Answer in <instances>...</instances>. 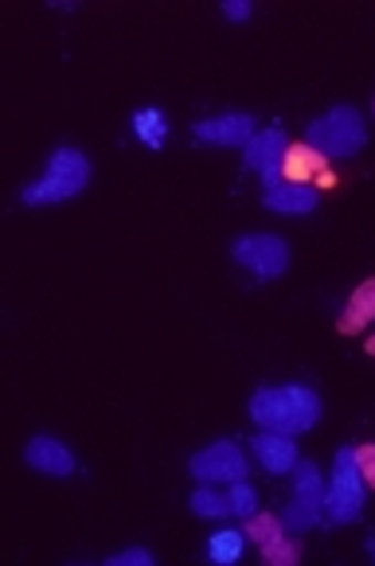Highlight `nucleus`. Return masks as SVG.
Returning a JSON list of instances; mask_svg holds the SVG:
<instances>
[{"label":"nucleus","mask_w":375,"mask_h":566,"mask_svg":"<svg viewBox=\"0 0 375 566\" xmlns=\"http://www.w3.org/2000/svg\"><path fill=\"white\" fill-rule=\"evenodd\" d=\"M293 496L290 509L282 512L290 532H309V527L325 524V476L313 461H298L293 465Z\"/></svg>","instance_id":"nucleus-5"},{"label":"nucleus","mask_w":375,"mask_h":566,"mask_svg":"<svg viewBox=\"0 0 375 566\" xmlns=\"http://www.w3.org/2000/svg\"><path fill=\"white\" fill-rule=\"evenodd\" d=\"M188 473L200 484H235L247 481V458L235 442H211L188 458Z\"/></svg>","instance_id":"nucleus-7"},{"label":"nucleus","mask_w":375,"mask_h":566,"mask_svg":"<svg viewBox=\"0 0 375 566\" xmlns=\"http://www.w3.org/2000/svg\"><path fill=\"white\" fill-rule=\"evenodd\" d=\"M192 134L200 137V142H208V145H223V149H235V145H242V149H247V142L254 137V117H250V114L204 117V122L192 125Z\"/></svg>","instance_id":"nucleus-10"},{"label":"nucleus","mask_w":375,"mask_h":566,"mask_svg":"<svg viewBox=\"0 0 375 566\" xmlns=\"http://www.w3.org/2000/svg\"><path fill=\"white\" fill-rule=\"evenodd\" d=\"M262 555H267L270 563H278V566H293L301 558V547H298V543L285 539V535H278V539L262 543Z\"/></svg>","instance_id":"nucleus-20"},{"label":"nucleus","mask_w":375,"mask_h":566,"mask_svg":"<svg viewBox=\"0 0 375 566\" xmlns=\"http://www.w3.org/2000/svg\"><path fill=\"white\" fill-rule=\"evenodd\" d=\"M372 321H375V277H367V282H360L356 290H352L336 328H341L344 336H356V333H364Z\"/></svg>","instance_id":"nucleus-14"},{"label":"nucleus","mask_w":375,"mask_h":566,"mask_svg":"<svg viewBox=\"0 0 375 566\" xmlns=\"http://www.w3.org/2000/svg\"><path fill=\"white\" fill-rule=\"evenodd\" d=\"M106 566H153V555L142 547H129V551H117V555L106 558Z\"/></svg>","instance_id":"nucleus-22"},{"label":"nucleus","mask_w":375,"mask_h":566,"mask_svg":"<svg viewBox=\"0 0 375 566\" xmlns=\"http://www.w3.org/2000/svg\"><path fill=\"white\" fill-rule=\"evenodd\" d=\"M356 465H360V476H364L367 489H375V442L356 446Z\"/></svg>","instance_id":"nucleus-21"},{"label":"nucleus","mask_w":375,"mask_h":566,"mask_svg":"<svg viewBox=\"0 0 375 566\" xmlns=\"http://www.w3.org/2000/svg\"><path fill=\"white\" fill-rule=\"evenodd\" d=\"M242 547H247V532H235V527H223L208 539V558L211 563H239Z\"/></svg>","instance_id":"nucleus-16"},{"label":"nucleus","mask_w":375,"mask_h":566,"mask_svg":"<svg viewBox=\"0 0 375 566\" xmlns=\"http://www.w3.org/2000/svg\"><path fill=\"white\" fill-rule=\"evenodd\" d=\"M223 17L227 20H247L250 17V0H223Z\"/></svg>","instance_id":"nucleus-23"},{"label":"nucleus","mask_w":375,"mask_h":566,"mask_svg":"<svg viewBox=\"0 0 375 566\" xmlns=\"http://www.w3.org/2000/svg\"><path fill=\"white\" fill-rule=\"evenodd\" d=\"M250 418L262 426V430L274 433H298L313 430L321 418V395L305 384H290V387H259L250 395Z\"/></svg>","instance_id":"nucleus-1"},{"label":"nucleus","mask_w":375,"mask_h":566,"mask_svg":"<svg viewBox=\"0 0 375 566\" xmlns=\"http://www.w3.org/2000/svg\"><path fill=\"white\" fill-rule=\"evenodd\" d=\"M367 356H375V336H372V340H367Z\"/></svg>","instance_id":"nucleus-24"},{"label":"nucleus","mask_w":375,"mask_h":566,"mask_svg":"<svg viewBox=\"0 0 375 566\" xmlns=\"http://www.w3.org/2000/svg\"><path fill=\"white\" fill-rule=\"evenodd\" d=\"M231 254L239 266H247L250 274H259L262 282L282 277L290 270V247L278 234H242L231 242Z\"/></svg>","instance_id":"nucleus-6"},{"label":"nucleus","mask_w":375,"mask_h":566,"mask_svg":"<svg viewBox=\"0 0 375 566\" xmlns=\"http://www.w3.org/2000/svg\"><path fill=\"white\" fill-rule=\"evenodd\" d=\"M282 157H285V134L282 129H259V134L247 142V149H242V165L259 176L282 168Z\"/></svg>","instance_id":"nucleus-13"},{"label":"nucleus","mask_w":375,"mask_h":566,"mask_svg":"<svg viewBox=\"0 0 375 566\" xmlns=\"http://www.w3.org/2000/svg\"><path fill=\"white\" fill-rule=\"evenodd\" d=\"M305 142L321 153L325 160H348L367 145V125L356 106H336L321 114L317 122H309Z\"/></svg>","instance_id":"nucleus-3"},{"label":"nucleus","mask_w":375,"mask_h":566,"mask_svg":"<svg viewBox=\"0 0 375 566\" xmlns=\"http://www.w3.org/2000/svg\"><path fill=\"white\" fill-rule=\"evenodd\" d=\"M86 184H91V160L83 157L79 149H55L48 160V172L40 176L35 184H28L24 196L20 200L28 208H48V203H63V200H75L83 192Z\"/></svg>","instance_id":"nucleus-2"},{"label":"nucleus","mask_w":375,"mask_h":566,"mask_svg":"<svg viewBox=\"0 0 375 566\" xmlns=\"http://www.w3.org/2000/svg\"><path fill=\"white\" fill-rule=\"evenodd\" d=\"M247 535H250V543H259V547H262V543L285 535V520L270 516V512H254V516L247 520Z\"/></svg>","instance_id":"nucleus-18"},{"label":"nucleus","mask_w":375,"mask_h":566,"mask_svg":"<svg viewBox=\"0 0 375 566\" xmlns=\"http://www.w3.org/2000/svg\"><path fill=\"white\" fill-rule=\"evenodd\" d=\"M364 476L356 465V446H344L336 450L333 476L325 484V520L329 524H352L364 512Z\"/></svg>","instance_id":"nucleus-4"},{"label":"nucleus","mask_w":375,"mask_h":566,"mask_svg":"<svg viewBox=\"0 0 375 566\" xmlns=\"http://www.w3.org/2000/svg\"><path fill=\"white\" fill-rule=\"evenodd\" d=\"M134 134L142 137V145H149V149H160V145H165V137H168L165 114H160L157 106L137 109V114H134Z\"/></svg>","instance_id":"nucleus-15"},{"label":"nucleus","mask_w":375,"mask_h":566,"mask_svg":"<svg viewBox=\"0 0 375 566\" xmlns=\"http://www.w3.org/2000/svg\"><path fill=\"white\" fill-rule=\"evenodd\" d=\"M262 184H267V196H262V203H267L270 211H282V216H309V211L321 203V196H317V188H313V184L282 180V168H274V172L262 176Z\"/></svg>","instance_id":"nucleus-8"},{"label":"nucleus","mask_w":375,"mask_h":566,"mask_svg":"<svg viewBox=\"0 0 375 566\" xmlns=\"http://www.w3.org/2000/svg\"><path fill=\"white\" fill-rule=\"evenodd\" d=\"M24 461L43 476H71L75 473V453L59 442V438H51V433H35L32 442L24 446Z\"/></svg>","instance_id":"nucleus-11"},{"label":"nucleus","mask_w":375,"mask_h":566,"mask_svg":"<svg viewBox=\"0 0 375 566\" xmlns=\"http://www.w3.org/2000/svg\"><path fill=\"white\" fill-rule=\"evenodd\" d=\"M282 180L290 184H313V188H325L333 184V172H329V160L321 157L317 149L309 142L298 145H285V157H282Z\"/></svg>","instance_id":"nucleus-9"},{"label":"nucleus","mask_w":375,"mask_h":566,"mask_svg":"<svg viewBox=\"0 0 375 566\" xmlns=\"http://www.w3.org/2000/svg\"><path fill=\"white\" fill-rule=\"evenodd\" d=\"M192 512L196 516H204V520H223V516H231V500L223 496L219 489H211V484H200V489L192 492Z\"/></svg>","instance_id":"nucleus-17"},{"label":"nucleus","mask_w":375,"mask_h":566,"mask_svg":"<svg viewBox=\"0 0 375 566\" xmlns=\"http://www.w3.org/2000/svg\"><path fill=\"white\" fill-rule=\"evenodd\" d=\"M227 500H231V516L250 520L254 512H259V492L250 489L247 481H235V484H231V492H227Z\"/></svg>","instance_id":"nucleus-19"},{"label":"nucleus","mask_w":375,"mask_h":566,"mask_svg":"<svg viewBox=\"0 0 375 566\" xmlns=\"http://www.w3.org/2000/svg\"><path fill=\"white\" fill-rule=\"evenodd\" d=\"M254 458L262 461L270 476H290L293 465H298V442H293L290 433H274V430H262L254 438Z\"/></svg>","instance_id":"nucleus-12"}]
</instances>
